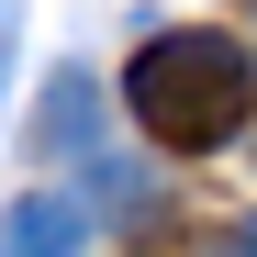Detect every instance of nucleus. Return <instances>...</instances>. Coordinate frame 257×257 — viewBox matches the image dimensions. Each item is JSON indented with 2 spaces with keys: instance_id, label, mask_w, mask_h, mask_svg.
I'll list each match as a JSON object with an SVG mask.
<instances>
[{
  "instance_id": "nucleus-1",
  "label": "nucleus",
  "mask_w": 257,
  "mask_h": 257,
  "mask_svg": "<svg viewBox=\"0 0 257 257\" xmlns=\"http://www.w3.org/2000/svg\"><path fill=\"white\" fill-rule=\"evenodd\" d=\"M123 112H135L168 157H212V146H235L246 112H257V56L235 34H157V45L123 67Z\"/></svg>"
},
{
  "instance_id": "nucleus-2",
  "label": "nucleus",
  "mask_w": 257,
  "mask_h": 257,
  "mask_svg": "<svg viewBox=\"0 0 257 257\" xmlns=\"http://www.w3.org/2000/svg\"><path fill=\"white\" fill-rule=\"evenodd\" d=\"M0 257H90V201H67V190L0 201Z\"/></svg>"
},
{
  "instance_id": "nucleus-3",
  "label": "nucleus",
  "mask_w": 257,
  "mask_h": 257,
  "mask_svg": "<svg viewBox=\"0 0 257 257\" xmlns=\"http://www.w3.org/2000/svg\"><path fill=\"white\" fill-rule=\"evenodd\" d=\"M90 146H101V78L56 67L45 101H34V157H90Z\"/></svg>"
},
{
  "instance_id": "nucleus-4",
  "label": "nucleus",
  "mask_w": 257,
  "mask_h": 257,
  "mask_svg": "<svg viewBox=\"0 0 257 257\" xmlns=\"http://www.w3.org/2000/svg\"><path fill=\"white\" fill-rule=\"evenodd\" d=\"M12 56H23V0H0V78H12Z\"/></svg>"
},
{
  "instance_id": "nucleus-5",
  "label": "nucleus",
  "mask_w": 257,
  "mask_h": 257,
  "mask_svg": "<svg viewBox=\"0 0 257 257\" xmlns=\"http://www.w3.org/2000/svg\"><path fill=\"white\" fill-rule=\"evenodd\" d=\"M224 257H257V224H235V246H224Z\"/></svg>"
}]
</instances>
